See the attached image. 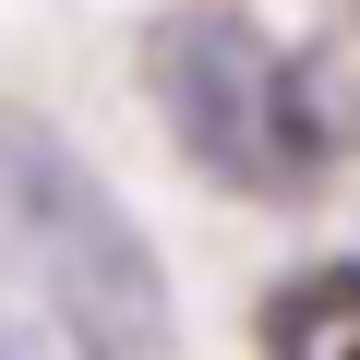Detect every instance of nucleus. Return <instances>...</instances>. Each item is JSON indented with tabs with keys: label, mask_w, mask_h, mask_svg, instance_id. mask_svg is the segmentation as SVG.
I'll use <instances>...</instances> for the list:
<instances>
[{
	"label": "nucleus",
	"mask_w": 360,
	"mask_h": 360,
	"mask_svg": "<svg viewBox=\"0 0 360 360\" xmlns=\"http://www.w3.org/2000/svg\"><path fill=\"white\" fill-rule=\"evenodd\" d=\"M0 252L25 264V288L60 312L84 360H168V276L144 229L108 205V180L72 144H49L13 108H0Z\"/></svg>",
	"instance_id": "1"
},
{
	"label": "nucleus",
	"mask_w": 360,
	"mask_h": 360,
	"mask_svg": "<svg viewBox=\"0 0 360 360\" xmlns=\"http://www.w3.org/2000/svg\"><path fill=\"white\" fill-rule=\"evenodd\" d=\"M144 84H156V108L180 120V144H193L217 180H252V193L300 180L324 144L360 132L312 60H276L252 25H217V13L156 25V37H144Z\"/></svg>",
	"instance_id": "2"
},
{
	"label": "nucleus",
	"mask_w": 360,
	"mask_h": 360,
	"mask_svg": "<svg viewBox=\"0 0 360 360\" xmlns=\"http://www.w3.org/2000/svg\"><path fill=\"white\" fill-rule=\"evenodd\" d=\"M264 360H360V264H312L264 300Z\"/></svg>",
	"instance_id": "3"
}]
</instances>
